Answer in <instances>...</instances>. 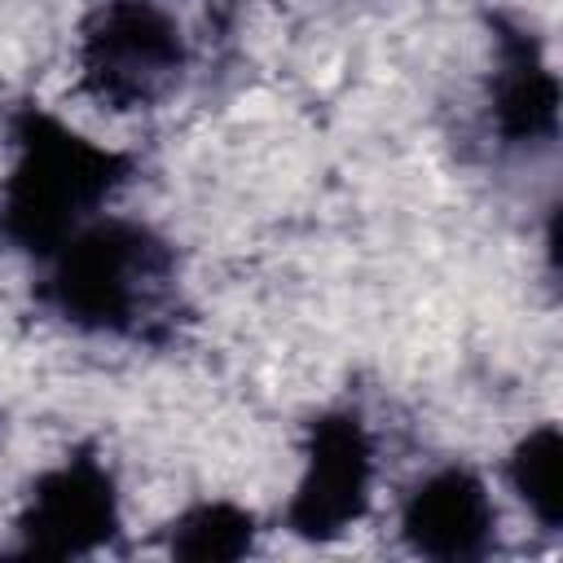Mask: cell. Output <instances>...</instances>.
Wrapping results in <instances>:
<instances>
[{
  "label": "cell",
  "mask_w": 563,
  "mask_h": 563,
  "mask_svg": "<svg viewBox=\"0 0 563 563\" xmlns=\"http://www.w3.org/2000/svg\"><path fill=\"white\" fill-rule=\"evenodd\" d=\"M110 528H114L110 475L88 457H70L66 466L48 471L35 484L31 506L22 515L26 541L53 554L92 550L101 537H110Z\"/></svg>",
  "instance_id": "5b68a950"
},
{
  "label": "cell",
  "mask_w": 563,
  "mask_h": 563,
  "mask_svg": "<svg viewBox=\"0 0 563 563\" xmlns=\"http://www.w3.org/2000/svg\"><path fill=\"white\" fill-rule=\"evenodd\" d=\"M163 246L119 220H92L53 251V303L92 330H132L163 286Z\"/></svg>",
  "instance_id": "7a4b0ae2"
},
{
  "label": "cell",
  "mask_w": 563,
  "mask_h": 563,
  "mask_svg": "<svg viewBox=\"0 0 563 563\" xmlns=\"http://www.w3.org/2000/svg\"><path fill=\"white\" fill-rule=\"evenodd\" d=\"M123 185L119 154L92 145L88 136L70 132L53 114H26L13 128V163L4 180V229L40 251L53 255L70 242L101 202Z\"/></svg>",
  "instance_id": "6da1fadb"
},
{
  "label": "cell",
  "mask_w": 563,
  "mask_h": 563,
  "mask_svg": "<svg viewBox=\"0 0 563 563\" xmlns=\"http://www.w3.org/2000/svg\"><path fill=\"white\" fill-rule=\"evenodd\" d=\"M510 479L519 497L537 510V519L554 528L559 523V431L554 427L528 431V440L510 457Z\"/></svg>",
  "instance_id": "52a82bcc"
},
{
  "label": "cell",
  "mask_w": 563,
  "mask_h": 563,
  "mask_svg": "<svg viewBox=\"0 0 563 563\" xmlns=\"http://www.w3.org/2000/svg\"><path fill=\"white\" fill-rule=\"evenodd\" d=\"M374 444L356 413H325L312 427L303 479L290 506V523L303 537H334L369 506Z\"/></svg>",
  "instance_id": "277c9868"
},
{
  "label": "cell",
  "mask_w": 563,
  "mask_h": 563,
  "mask_svg": "<svg viewBox=\"0 0 563 563\" xmlns=\"http://www.w3.org/2000/svg\"><path fill=\"white\" fill-rule=\"evenodd\" d=\"M79 66L88 88L114 110L150 106L176 84L185 40L158 0H106L84 31Z\"/></svg>",
  "instance_id": "3957f363"
},
{
  "label": "cell",
  "mask_w": 563,
  "mask_h": 563,
  "mask_svg": "<svg viewBox=\"0 0 563 563\" xmlns=\"http://www.w3.org/2000/svg\"><path fill=\"white\" fill-rule=\"evenodd\" d=\"M251 545V519L233 506H202L180 523V554H198V559H224V554H242Z\"/></svg>",
  "instance_id": "ba28073f"
},
{
  "label": "cell",
  "mask_w": 563,
  "mask_h": 563,
  "mask_svg": "<svg viewBox=\"0 0 563 563\" xmlns=\"http://www.w3.org/2000/svg\"><path fill=\"white\" fill-rule=\"evenodd\" d=\"M497 510L488 501V488L462 471V466H444L435 475H427L400 515L405 537L422 550V554H440V559H457V554H475L488 541Z\"/></svg>",
  "instance_id": "8992f818"
}]
</instances>
